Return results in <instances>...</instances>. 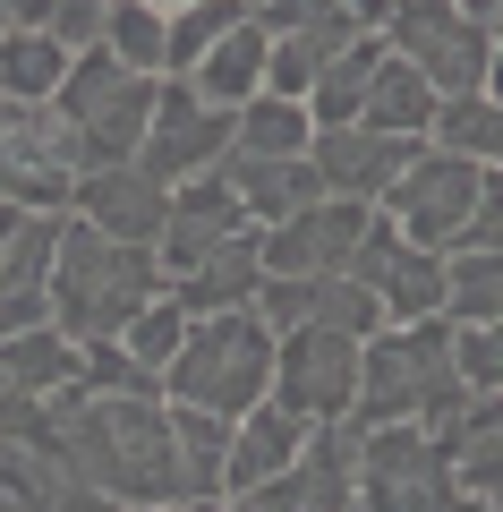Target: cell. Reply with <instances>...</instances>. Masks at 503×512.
<instances>
[{
  "mask_svg": "<svg viewBox=\"0 0 503 512\" xmlns=\"http://www.w3.org/2000/svg\"><path fill=\"white\" fill-rule=\"evenodd\" d=\"M154 94H162V77H145V69H128V60H111L103 43H86V52L69 60V77H60L52 103H60V120L86 137V163L111 171V163H137Z\"/></svg>",
  "mask_w": 503,
  "mask_h": 512,
  "instance_id": "obj_5",
  "label": "cell"
},
{
  "mask_svg": "<svg viewBox=\"0 0 503 512\" xmlns=\"http://www.w3.org/2000/svg\"><path fill=\"white\" fill-rule=\"evenodd\" d=\"M52 453L69 461L77 487L111 504H180V444H171V393H94L60 384L52 393Z\"/></svg>",
  "mask_w": 503,
  "mask_h": 512,
  "instance_id": "obj_1",
  "label": "cell"
},
{
  "mask_svg": "<svg viewBox=\"0 0 503 512\" xmlns=\"http://www.w3.org/2000/svg\"><path fill=\"white\" fill-rule=\"evenodd\" d=\"M307 427H316V419H299V410H282V402H256L248 419H231V461H222V495H256L273 470H290V461L307 453Z\"/></svg>",
  "mask_w": 503,
  "mask_h": 512,
  "instance_id": "obj_16",
  "label": "cell"
},
{
  "mask_svg": "<svg viewBox=\"0 0 503 512\" xmlns=\"http://www.w3.org/2000/svg\"><path fill=\"white\" fill-rule=\"evenodd\" d=\"M214 171L231 180V197L248 205L256 231H273V222L307 214V205L324 197V180H316V163H307V154H222Z\"/></svg>",
  "mask_w": 503,
  "mask_h": 512,
  "instance_id": "obj_15",
  "label": "cell"
},
{
  "mask_svg": "<svg viewBox=\"0 0 503 512\" xmlns=\"http://www.w3.org/2000/svg\"><path fill=\"white\" fill-rule=\"evenodd\" d=\"M52 512H128V504H111V495H94V487H69Z\"/></svg>",
  "mask_w": 503,
  "mask_h": 512,
  "instance_id": "obj_41",
  "label": "cell"
},
{
  "mask_svg": "<svg viewBox=\"0 0 503 512\" xmlns=\"http://www.w3.org/2000/svg\"><path fill=\"white\" fill-rule=\"evenodd\" d=\"M265 512H359V427L324 419L307 427V453L256 487Z\"/></svg>",
  "mask_w": 503,
  "mask_h": 512,
  "instance_id": "obj_11",
  "label": "cell"
},
{
  "mask_svg": "<svg viewBox=\"0 0 503 512\" xmlns=\"http://www.w3.org/2000/svg\"><path fill=\"white\" fill-rule=\"evenodd\" d=\"M128 512H231V495H180V504H128Z\"/></svg>",
  "mask_w": 503,
  "mask_h": 512,
  "instance_id": "obj_39",
  "label": "cell"
},
{
  "mask_svg": "<svg viewBox=\"0 0 503 512\" xmlns=\"http://www.w3.org/2000/svg\"><path fill=\"white\" fill-rule=\"evenodd\" d=\"M461 248H469V256H503V171H486V188H478V214H469ZM461 248H452V256H461Z\"/></svg>",
  "mask_w": 503,
  "mask_h": 512,
  "instance_id": "obj_37",
  "label": "cell"
},
{
  "mask_svg": "<svg viewBox=\"0 0 503 512\" xmlns=\"http://www.w3.org/2000/svg\"><path fill=\"white\" fill-rule=\"evenodd\" d=\"M239 9H273V0H239Z\"/></svg>",
  "mask_w": 503,
  "mask_h": 512,
  "instance_id": "obj_46",
  "label": "cell"
},
{
  "mask_svg": "<svg viewBox=\"0 0 503 512\" xmlns=\"http://www.w3.org/2000/svg\"><path fill=\"white\" fill-rule=\"evenodd\" d=\"M162 393L188 410H214V419H248L256 402H273V325L256 308L188 316V342L162 367Z\"/></svg>",
  "mask_w": 503,
  "mask_h": 512,
  "instance_id": "obj_4",
  "label": "cell"
},
{
  "mask_svg": "<svg viewBox=\"0 0 503 512\" xmlns=\"http://www.w3.org/2000/svg\"><path fill=\"white\" fill-rule=\"evenodd\" d=\"M452 367L469 393H503V316L495 325H452Z\"/></svg>",
  "mask_w": 503,
  "mask_h": 512,
  "instance_id": "obj_36",
  "label": "cell"
},
{
  "mask_svg": "<svg viewBox=\"0 0 503 512\" xmlns=\"http://www.w3.org/2000/svg\"><path fill=\"white\" fill-rule=\"evenodd\" d=\"M162 43H171V9H154V0H111L103 9V52L111 60L162 77Z\"/></svg>",
  "mask_w": 503,
  "mask_h": 512,
  "instance_id": "obj_29",
  "label": "cell"
},
{
  "mask_svg": "<svg viewBox=\"0 0 503 512\" xmlns=\"http://www.w3.org/2000/svg\"><path fill=\"white\" fill-rule=\"evenodd\" d=\"M478 188H486L478 163H461V154H444V146H418L410 171L376 197V214L393 222L410 248L452 256V248H461V231H469V214H478Z\"/></svg>",
  "mask_w": 503,
  "mask_h": 512,
  "instance_id": "obj_8",
  "label": "cell"
},
{
  "mask_svg": "<svg viewBox=\"0 0 503 512\" xmlns=\"http://www.w3.org/2000/svg\"><path fill=\"white\" fill-rule=\"evenodd\" d=\"M0 111H9V103H0Z\"/></svg>",
  "mask_w": 503,
  "mask_h": 512,
  "instance_id": "obj_48",
  "label": "cell"
},
{
  "mask_svg": "<svg viewBox=\"0 0 503 512\" xmlns=\"http://www.w3.org/2000/svg\"><path fill=\"white\" fill-rule=\"evenodd\" d=\"M316 325L367 342V333H384V299L367 291V282H350V274H316Z\"/></svg>",
  "mask_w": 503,
  "mask_h": 512,
  "instance_id": "obj_34",
  "label": "cell"
},
{
  "mask_svg": "<svg viewBox=\"0 0 503 512\" xmlns=\"http://www.w3.org/2000/svg\"><path fill=\"white\" fill-rule=\"evenodd\" d=\"M333 9H342V18H359V26H367V35H376V26H384V18H393V0H333Z\"/></svg>",
  "mask_w": 503,
  "mask_h": 512,
  "instance_id": "obj_40",
  "label": "cell"
},
{
  "mask_svg": "<svg viewBox=\"0 0 503 512\" xmlns=\"http://www.w3.org/2000/svg\"><path fill=\"white\" fill-rule=\"evenodd\" d=\"M60 384H77V342L60 325H35V333L0 342V402H52Z\"/></svg>",
  "mask_w": 503,
  "mask_h": 512,
  "instance_id": "obj_20",
  "label": "cell"
},
{
  "mask_svg": "<svg viewBox=\"0 0 503 512\" xmlns=\"http://www.w3.org/2000/svg\"><path fill=\"white\" fill-rule=\"evenodd\" d=\"M435 94H486V60H495V26H478L452 0H393V18L376 26Z\"/></svg>",
  "mask_w": 503,
  "mask_h": 512,
  "instance_id": "obj_7",
  "label": "cell"
},
{
  "mask_svg": "<svg viewBox=\"0 0 503 512\" xmlns=\"http://www.w3.org/2000/svg\"><path fill=\"white\" fill-rule=\"evenodd\" d=\"M60 222L69 214H26L0 248V291H52V256H60Z\"/></svg>",
  "mask_w": 503,
  "mask_h": 512,
  "instance_id": "obj_32",
  "label": "cell"
},
{
  "mask_svg": "<svg viewBox=\"0 0 503 512\" xmlns=\"http://www.w3.org/2000/svg\"><path fill=\"white\" fill-rule=\"evenodd\" d=\"M171 231H188V239H205V248H214V239H239V231H256V222H248V205L231 197V180H222V171H197V180L171 188Z\"/></svg>",
  "mask_w": 503,
  "mask_h": 512,
  "instance_id": "obj_27",
  "label": "cell"
},
{
  "mask_svg": "<svg viewBox=\"0 0 503 512\" xmlns=\"http://www.w3.org/2000/svg\"><path fill=\"white\" fill-rule=\"evenodd\" d=\"M69 43L52 26H9L0 35V103H52L60 77H69Z\"/></svg>",
  "mask_w": 503,
  "mask_h": 512,
  "instance_id": "obj_21",
  "label": "cell"
},
{
  "mask_svg": "<svg viewBox=\"0 0 503 512\" xmlns=\"http://www.w3.org/2000/svg\"><path fill=\"white\" fill-rule=\"evenodd\" d=\"M256 291H265V256H256V231L239 239H214V248L188 265V274H171V299H180L188 316H222V308H256Z\"/></svg>",
  "mask_w": 503,
  "mask_h": 512,
  "instance_id": "obj_17",
  "label": "cell"
},
{
  "mask_svg": "<svg viewBox=\"0 0 503 512\" xmlns=\"http://www.w3.org/2000/svg\"><path fill=\"white\" fill-rule=\"evenodd\" d=\"M18 222H26V214H18V205H0V248H9V231H18Z\"/></svg>",
  "mask_w": 503,
  "mask_h": 512,
  "instance_id": "obj_43",
  "label": "cell"
},
{
  "mask_svg": "<svg viewBox=\"0 0 503 512\" xmlns=\"http://www.w3.org/2000/svg\"><path fill=\"white\" fill-rule=\"evenodd\" d=\"M461 470L427 427H359V512H452Z\"/></svg>",
  "mask_w": 503,
  "mask_h": 512,
  "instance_id": "obj_6",
  "label": "cell"
},
{
  "mask_svg": "<svg viewBox=\"0 0 503 512\" xmlns=\"http://www.w3.org/2000/svg\"><path fill=\"white\" fill-rule=\"evenodd\" d=\"M427 146L461 154V163H478V171H503V103L495 94H444Z\"/></svg>",
  "mask_w": 503,
  "mask_h": 512,
  "instance_id": "obj_24",
  "label": "cell"
},
{
  "mask_svg": "<svg viewBox=\"0 0 503 512\" xmlns=\"http://www.w3.org/2000/svg\"><path fill=\"white\" fill-rule=\"evenodd\" d=\"M376 69H384V35H359L350 52H333V60H324V77L307 86V120H316V128L359 120V111H367V86H376Z\"/></svg>",
  "mask_w": 503,
  "mask_h": 512,
  "instance_id": "obj_23",
  "label": "cell"
},
{
  "mask_svg": "<svg viewBox=\"0 0 503 512\" xmlns=\"http://www.w3.org/2000/svg\"><path fill=\"white\" fill-rule=\"evenodd\" d=\"M503 316V256H444V325H495Z\"/></svg>",
  "mask_w": 503,
  "mask_h": 512,
  "instance_id": "obj_30",
  "label": "cell"
},
{
  "mask_svg": "<svg viewBox=\"0 0 503 512\" xmlns=\"http://www.w3.org/2000/svg\"><path fill=\"white\" fill-rule=\"evenodd\" d=\"M452 9H469L478 26H495V18H503V0H452Z\"/></svg>",
  "mask_w": 503,
  "mask_h": 512,
  "instance_id": "obj_42",
  "label": "cell"
},
{
  "mask_svg": "<svg viewBox=\"0 0 503 512\" xmlns=\"http://www.w3.org/2000/svg\"><path fill=\"white\" fill-rule=\"evenodd\" d=\"M171 444H180V487H188V495H222V461H231V419L171 402Z\"/></svg>",
  "mask_w": 503,
  "mask_h": 512,
  "instance_id": "obj_28",
  "label": "cell"
},
{
  "mask_svg": "<svg viewBox=\"0 0 503 512\" xmlns=\"http://www.w3.org/2000/svg\"><path fill=\"white\" fill-rule=\"evenodd\" d=\"M273 402L299 410V419H350L359 402V342L333 325H290L273 333Z\"/></svg>",
  "mask_w": 503,
  "mask_h": 512,
  "instance_id": "obj_9",
  "label": "cell"
},
{
  "mask_svg": "<svg viewBox=\"0 0 503 512\" xmlns=\"http://www.w3.org/2000/svg\"><path fill=\"white\" fill-rule=\"evenodd\" d=\"M77 384H94V393H162V376L128 359L120 333L111 342H77Z\"/></svg>",
  "mask_w": 503,
  "mask_h": 512,
  "instance_id": "obj_35",
  "label": "cell"
},
{
  "mask_svg": "<svg viewBox=\"0 0 503 512\" xmlns=\"http://www.w3.org/2000/svg\"><path fill=\"white\" fill-rule=\"evenodd\" d=\"M427 146V137H384V128H359V120H342V128H316V146H307V163H316V180H324V197H350V205H376L384 188L410 171V154Z\"/></svg>",
  "mask_w": 503,
  "mask_h": 512,
  "instance_id": "obj_13",
  "label": "cell"
},
{
  "mask_svg": "<svg viewBox=\"0 0 503 512\" xmlns=\"http://www.w3.org/2000/svg\"><path fill=\"white\" fill-rule=\"evenodd\" d=\"M452 512H495V504H486V495H461V504H452Z\"/></svg>",
  "mask_w": 503,
  "mask_h": 512,
  "instance_id": "obj_44",
  "label": "cell"
},
{
  "mask_svg": "<svg viewBox=\"0 0 503 512\" xmlns=\"http://www.w3.org/2000/svg\"><path fill=\"white\" fill-rule=\"evenodd\" d=\"M231 512H265V504H256V495H231Z\"/></svg>",
  "mask_w": 503,
  "mask_h": 512,
  "instance_id": "obj_45",
  "label": "cell"
},
{
  "mask_svg": "<svg viewBox=\"0 0 503 512\" xmlns=\"http://www.w3.org/2000/svg\"><path fill=\"white\" fill-rule=\"evenodd\" d=\"M0 35H9V18H0Z\"/></svg>",
  "mask_w": 503,
  "mask_h": 512,
  "instance_id": "obj_47",
  "label": "cell"
},
{
  "mask_svg": "<svg viewBox=\"0 0 503 512\" xmlns=\"http://www.w3.org/2000/svg\"><path fill=\"white\" fill-rule=\"evenodd\" d=\"M376 299H384V325H427V316H444V256L401 248L393 265H384Z\"/></svg>",
  "mask_w": 503,
  "mask_h": 512,
  "instance_id": "obj_25",
  "label": "cell"
},
{
  "mask_svg": "<svg viewBox=\"0 0 503 512\" xmlns=\"http://www.w3.org/2000/svg\"><path fill=\"white\" fill-rule=\"evenodd\" d=\"M77 222H94L103 239H128V248H162V231H171V188L145 180L137 163H111V171H86L69 197Z\"/></svg>",
  "mask_w": 503,
  "mask_h": 512,
  "instance_id": "obj_14",
  "label": "cell"
},
{
  "mask_svg": "<svg viewBox=\"0 0 503 512\" xmlns=\"http://www.w3.org/2000/svg\"><path fill=\"white\" fill-rule=\"evenodd\" d=\"M248 18L239 0H197V9H171V43H162V77H197V60L214 52L231 26Z\"/></svg>",
  "mask_w": 503,
  "mask_h": 512,
  "instance_id": "obj_31",
  "label": "cell"
},
{
  "mask_svg": "<svg viewBox=\"0 0 503 512\" xmlns=\"http://www.w3.org/2000/svg\"><path fill=\"white\" fill-rule=\"evenodd\" d=\"M435 103H444V94H435L427 77L393 52V43H384V69H376V86H367L359 128H384V137H427V128H435Z\"/></svg>",
  "mask_w": 503,
  "mask_h": 512,
  "instance_id": "obj_22",
  "label": "cell"
},
{
  "mask_svg": "<svg viewBox=\"0 0 503 512\" xmlns=\"http://www.w3.org/2000/svg\"><path fill=\"white\" fill-rule=\"evenodd\" d=\"M469 410V384L452 367V325L427 316V325H384L359 342V402H350V427H427L444 436Z\"/></svg>",
  "mask_w": 503,
  "mask_h": 512,
  "instance_id": "obj_2",
  "label": "cell"
},
{
  "mask_svg": "<svg viewBox=\"0 0 503 512\" xmlns=\"http://www.w3.org/2000/svg\"><path fill=\"white\" fill-rule=\"evenodd\" d=\"M367 222H376V205L316 197L307 214H290V222H273V231H256V256H265V274H342Z\"/></svg>",
  "mask_w": 503,
  "mask_h": 512,
  "instance_id": "obj_12",
  "label": "cell"
},
{
  "mask_svg": "<svg viewBox=\"0 0 503 512\" xmlns=\"http://www.w3.org/2000/svg\"><path fill=\"white\" fill-rule=\"evenodd\" d=\"M444 453L461 470V495H486L503 512V393H469V410L444 427Z\"/></svg>",
  "mask_w": 503,
  "mask_h": 512,
  "instance_id": "obj_19",
  "label": "cell"
},
{
  "mask_svg": "<svg viewBox=\"0 0 503 512\" xmlns=\"http://www.w3.org/2000/svg\"><path fill=\"white\" fill-rule=\"evenodd\" d=\"M307 146H316L307 103H290V94H256V103H239L231 154H307Z\"/></svg>",
  "mask_w": 503,
  "mask_h": 512,
  "instance_id": "obj_26",
  "label": "cell"
},
{
  "mask_svg": "<svg viewBox=\"0 0 503 512\" xmlns=\"http://www.w3.org/2000/svg\"><path fill=\"white\" fill-rule=\"evenodd\" d=\"M265 52H273V35H265V18L248 9V18H239L231 35L197 60V77H188V86H197L214 111H239V103H256V94H265Z\"/></svg>",
  "mask_w": 503,
  "mask_h": 512,
  "instance_id": "obj_18",
  "label": "cell"
},
{
  "mask_svg": "<svg viewBox=\"0 0 503 512\" xmlns=\"http://www.w3.org/2000/svg\"><path fill=\"white\" fill-rule=\"evenodd\" d=\"M0 18H9V26H52L60 0H0Z\"/></svg>",
  "mask_w": 503,
  "mask_h": 512,
  "instance_id": "obj_38",
  "label": "cell"
},
{
  "mask_svg": "<svg viewBox=\"0 0 503 512\" xmlns=\"http://www.w3.org/2000/svg\"><path fill=\"white\" fill-rule=\"evenodd\" d=\"M171 291L162 282L154 248H128V239H103L94 222H60V256H52V325L69 342H111L128 333V316L154 308Z\"/></svg>",
  "mask_w": 503,
  "mask_h": 512,
  "instance_id": "obj_3",
  "label": "cell"
},
{
  "mask_svg": "<svg viewBox=\"0 0 503 512\" xmlns=\"http://www.w3.org/2000/svg\"><path fill=\"white\" fill-rule=\"evenodd\" d=\"M120 342H128V359H137V367H154V376H162V367L180 359V342H188V308H180L171 291H162L154 308H137V316H128V333H120Z\"/></svg>",
  "mask_w": 503,
  "mask_h": 512,
  "instance_id": "obj_33",
  "label": "cell"
},
{
  "mask_svg": "<svg viewBox=\"0 0 503 512\" xmlns=\"http://www.w3.org/2000/svg\"><path fill=\"white\" fill-rule=\"evenodd\" d=\"M231 120H239V111H214L188 77H162L154 120H145V146H137V171H145V180H162V188L214 171L222 154H231Z\"/></svg>",
  "mask_w": 503,
  "mask_h": 512,
  "instance_id": "obj_10",
  "label": "cell"
}]
</instances>
